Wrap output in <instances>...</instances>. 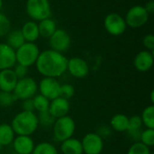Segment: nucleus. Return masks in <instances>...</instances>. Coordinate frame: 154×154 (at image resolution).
Wrapping results in <instances>:
<instances>
[{"mask_svg":"<svg viewBox=\"0 0 154 154\" xmlns=\"http://www.w3.org/2000/svg\"><path fill=\"white\" fill-rule=\"evenodd\" d=\"M68 59L60 52L46 50L40 52L35 62L36 69L43 77L57 79L67 71Z\"/></svg>","mask_w":154,"mask_h":154,"instance_id":"1","label":"nucleus"},{"mask_svg":"<svg viewBox=\"0 0 154 154\" xmlns=\"http://www.w3.org/2000/svg\"><path fill=\"white\" fill-rule=\"evenodd\" d=\"M10 125L16 135L31 136L39 128L38 116L35 112L22 110L14 116Z\"/></svg>","mask_w":154,"mask_h":154,"instance_id":"2","label":"nucleus"},{"mask_svg":"<svg viewBox=\"0 0 154 154\" xmlns=\"http://www.w3.org/2000/svg\"><path fill=\"white\" fill-rule=\"evenodd\" d=\"M53 136L56 141L62 143L63 141L73 137L76 131V123L69 116L57 118L52 125Z\"/></svg>","mask_w":154,"mask_h":154,"instance_id":"3","label":"nucleus"},{"mask_svg":"<svg viewBox=\"0 0 154 154\" xmlns=\"http://www.w3.org/2000/svg\"><path fill=\"white\" fill-rule=\"evenodd\" d=\"M39 54V47L34 42H25L15 51L16 63L29 68L35 64Z\"/></svg>","mask_w":154,"mask_h":154,"instance_id":"4","label":"nucleus"},{"mask_svg":"<svg viewBox=\"0 0 154 154\" xmlns=\"http://www.w3.org/2000/svg\"><path fill=\"white\" fill-rule=\"evenodd\" d=\"M17 100H24L32 98L38 93V83L30 77L18 79L13 91Z\"/></svg>","mask_w":154,"mask_h":154,"instance_id":"5","label":"nucleus"},{"mask_svg":"<svg viewBox=\"0 0 154 154\" xmlns=\"http://www.w3.org/2000/svg\"><path fill=\"white\" fill-rule=\"evenodd\" d=\"M26 12L32 19L42 21L50 18L51 14V4L49 0H27Z\"/></svg>","mask_w":154,"mask_h":154,"instance_id":"6","label":"nucleus"},{"mask_svg":"<svg viewBox=\"0 0 154 154\" xmlns=\"http://www.w3.org/2000/svg\"><path fill=\"white\" fill-rule=\"evenodd\" d=\"M149 19V14L143 5H134L126 13L125 23L132 28L143 26Z\"/></svg>","mask_w":154,"mask_h":154,"instance_id":"7","label":"nucleus"},{"mask_svg":"<svg viewBox=\"0 0 154 154\" xmlns=\"http://www.w3.org/2000/svg\"><path fill=\"white\" fill-rule=\"evenodd\" d=\"M80 141L84 154H101L104 150L103 137L97 133H88Z\"/></svg>","mask_w":154,"mask_h":154,"instance_id":"8","label":"nucleus"},{"mask_svg":"<svg viewBox=\"0 0 154 154\" xmlns=\"http://www.w3.org/2000/svg\"><path fill=\"white\" fill-rule=\"evenodd\" d=\"M60 86L61 84L57 79L43 77L38 84V91L51 101L60 97Z\"/></svg>","mask_w":154,"mask_h":154,"instance_id":"9","label":"nucleus"},{"mask_svg":"<svg viewBox=\"0 0 154 154\" xmlns=\"http://www.w3.org/2000/svg\"><path fill=\"white\" fill-rule=\"evenodd\" d=\"M104 26L106 32L113 36L122 35L126 30L125 18L116 13L108 14L104 21Z\"/></svg>","mask_w":154,"mask_h":154,"instance_id":"10","label":"nucleus"},{"mask_svg":"<svg viewBox=\"0 0 154 154\" xmlns=\"http://www.w3.org/2000/svg\"><path fill=\"white\" fill-rule=\"evenodd\" d=\"M49 44L51 50L58 52L67 51L71 43V39L69 34L62 29H57L55 32L49 38Z\"/></svg>","mask_w":154,"mask_h":154,"instance_id":"11","label":"nucleus"},{"mask_svg":"<svg viewBox=\"0 0 154 154\" xmlns=\"http://www.w3.org/2000/svg\"><path fill=\"white\" fill-rule=\"evenodd\" d=\"M67 70L76 79H84L89 73V67L88 62L79 57H74L68 60Z\"/></svg>","mask_w":154,"mask_h":154,"instance_id":"12","label":"nucleus"},{"mask_svg":"<svg viewBox=\"0 0 154 154\" xmlns=\"http://www.w3.org/2000/svg\"><path fill=\"white\" fill-rule=\"evenodd\" d=\"M69 109H70L69 101L62 97H59L50 101V106L48 111L55 119H57L68 116Z\"/></svg>","mask_w":154,"mask_h":154,"instance_id":"13","label":"nucleus"},{"mask_svg":"<svg viewBox=\"0 0 154 154\" xmlns=\"http://www.w3.org/2000/svg\"><path fill=\"white\" fill-rule=\"evenodd\" d=\"M12 145L15 154H32L35 143L31 136L16 135Z\"/></svg>","mask_w":154,"mask_h":154,"instance_id":"14","label":"nucleus"},{"mask_svg":"<svg viewBox=\"0 0 154 154\" xmlns=\"http://www.w3.org/2000/svg\"><path fill=\"white\" fill-rule=\"evenodd\" d=\"M153 61L154 58L152 52L145 50L137 53L134 60V65L138 71L146 72L152 68Z\"/></svg>","mask_w":154,"mask_h":154,"instance_id":"15","label":"nucleus"},{"mask_svg":"<svg viewBox=\"0 0 154 154\" xmlns=\"http://www.w3.org/2000/svg\"><path fill=\"white\" fill-rule=\"evenodd\" d=\"M15 63V51L6 43H0V70L12 69Z\"/></svg>","mask_w":154,"mask_h":154,"instance_id":"16","label":"nucleus"},{"mask_svg":"<svg viewBox=\"0 0 154 154\" xmlns=\"http://www.w3.org/2000/svg\"><path fill=\"white\" fill-rule=\"evenodd\" d=\"M18 81L12 69L0 70V90L13 92Z\"/></svg>","mask_w":154,"mask_h":154,"instance_id":"17","label":"nucleus"},{"mask_svg":"<svg viewBox=\"0 0 154 154\" xmlns=\"http://www.w3.org/2000/svg\"><path fill=\"white\" fill-rule=\"evenodd\" d=\"M60 152L62 154H84L81 141L71 137L60 143Z\"/></svg>","mask_w":154,"mask_h":154,"instance_id":"18","label":"nucleus"},{"mask_svg":"<svg viewBox=\"0 0 154 154\" xmlns=\"http://www.w3.org/2000/svg\"><path fill=\"white\" fill-rule=\"evenodd\" d=\"M22 34L27 42H34L39 38V30H38V24L33 21L26 22L22 29H21Z\"/></svg>","mask_w":154,"mask_h":154,"instance_id":"19","label":"nucleus"},{"mask_svg":"<svg viewBox=\"0 0 154 154\" xmlns=\"http://www.w3.org/2000/svg\"><path fill=\"white\" fill-rule=\"evenodd\" d=\"M128 121L129 117L124 114H116L110 119L111 128L118 133L126 132L128 129Z\"/></svg>","mask_w":154,"mask_h":154,"instance_id":"20","label":"nucleus"},{"mask_svg":"<svg viewBox=\"0 0 154 154\" xmlns=\"http://www.w3.org/2000/svg\"><path fill=\"white\" fill-rule=\"evenodd\" d=\"M38 30L40 36L42 38H50L57 30L56 23L51 18L43 19L40 21L38 24Z\"/></svg>","mask_w":154,"mask_h":154,"instance_id":"21","label":"nucleus"},{"mask_svg":"<svg viewBox=\"0 0 154 154\" xmlns=\"http://www.w3.org/2000/svg\"><path fill=\"white\" fill-rule=\"evenodd\" d=\"M15 134L11 125L4 123L0 125V144L2 146H8L12 144Z\"/></svg>","mask_w":154,"mask_h":154,"instance_id":"22","label":"nucleus"},{"mask_svg":"<svg viewBox=\"0 0 154 154\" xmlns=\"http://www.w3.org/2000/svg\"><path fill=\"white\" fill-rule=\"evenodd\" d=\"M25 42V40L22 34L21 30H14L9 32L6 37V44L10 46L13 50L16 51Z\"/></svg>","mask_w":154,"mask_h":154,"instance_id":"23","label":"nucleus"},{"mask_svg":"<svg viewBox=\"0 0 154 154\" xmlns=\"http://www.w3.org/2000/svg\"><path fill=\"white\" fill-rule=\"evenodd\" d=\"M141 119L143 122V125L146 128L154 129V106L150 105L146 106L142 112Z\"/></svg>","mask_w":154,"mask_h":154,"instance_id":"24","label":"nucleus"},{"mask_svg":"<svg viewBox=\"0 0 154 154\" xmlns=\"http://www.w3.org/2000/svg\"><path fill=\"white\" fill-rule=\"evenodd\" d=\"M32 101H33L34 111H36L37 113H42L49 110L50 100L45 97L42 96L41 94H37L36 96H34L32 97Z\"/></svg>","mask_w":154,"mask_h":154,"instance_id":"25","label":"nucleus"},{"mask_svg":"<svg viewBox=\"0 0 154 154\" xmlns=\"http://www.w3.org/2000/svg\"><path fill=\"white\" fill-rule=\"evenodd\" d=\"M32 154H59V152L52 143L42 142L34 146Z\"/></svg>","mask_w":154,"mask_h":154,"instance_id":"26","label":"nucleus"},{"mask_svg":"<svg viewBox=\"0 0 154 154\" xmlns=\"http://www.w3.org/2000/svg\"><path fill=\"white\" fill-rule=\"evenodd\" d=\"M139 142L149 148L154 146V129L146 128L141 132Z\"/></svg>","mask_w":154,"mask_h":154,"instance_id":"27","label":"nucleus"},{"mask_svg":"<svg viewBox=\"0 0 154 154\" xmlns=\"http://www.w3.org/2000/svg\"><path fill=\"white\" fill-rule=\"evenodd\" d=\"M38 121H39V126H42L43 128H51L52 127L55 118L50 114L49 111L42 112V113H38Z\"/></svg>","mask_w":154,"mask_h":154,"instance_id":"28","label":"nucleus"},{"mask_svg":"<svg viewBox=\"0 0 154 154\" xmlns=\"http://www.w3.org/2000/svg\"><path fill=\"white\" fill-rule=\"evenodd\" d=\"M16 101H17V98L15 97L13 92H6V91L0 90V106L1 107L12 106Z\"/></svg>","mask_w":154,"mask_h":154,"instance_id":"29","label":"nucleus"},{"mask_svg":"<svg viewBox=\"0 0 154 154\" xmlns=\"http://www.w3.org/2000/svg\"><path fill=\"white\" fill-rule=\"evenodd\" d=\"M151 148L140 142H134L128 149L127 154H152Z\"/></svg>","mask_w":154,"mask_h":154,"instance_id":"30","label":"nucleus"},{"mask_svg":"<svg viewBox=\"0 0 154 154\" xmlns=\"http://www.w3.org/2000/svg\"><path fill=\"white\" fill-rule=\"evenodd\" d=\"M10 28L11 23L9 19L4 14L0 13V37L7 35V33L10 32Z\"/></svg>","mask_w":154,"mask_h":154,"instance_id":"31","label":"nucleus"},{"mask_svg":"<svg viewBox=\"0 0 154 154\" xmlns=\"http://www.w3.org/2000/svg\"><path fill=\"white\" fill-rule=\"evenodd\" d=\"M74 95H75V88L73 85L66 83L60 86V97L69 100Z\"/></svg>","mask_w":154,"mask_h":154,"instance_id":"32","label":"nucleus"},{"mask_svg":"<svg viewBox=\"0 0 154 154\" xmlns=\"http://www.w3.org/2000/svg\"><path fill=\"white\" fill-rule=\"evenodd\" d=\"M14 73L15 74L16 78L18 79H23L25 77H27V74H28V68L25 67V66H23L21 64H18V63H15V65L12 68Z\"/></svg>","mask_w":154,"mask_h":154,"instance_id":"33","label":"nucleus"},{"mask_svg":"<svg viewBox=\"0 0 154 154\" xmlns=\"http://www.w3.org/2000/svg\"><path fill=\"white\" fill-rule=\"evenodd\" d=\"M143 46L147 49V51H152L154 49V36L152 34H147L144 36L143 40Z\"/></svg>","mask_w":154,"mask_h":154,"instance_id":"34","label":"nucleus"},{"mask_svg":"<svg viewBox=\"0 0 154 154\" xmlns=\"http://www.w3.org/2000/svg\"><path fill=\"white\" fill-rule=\"evenodd\" d=\"M21 107L23 111H27V112H35L34 111V106H33V101L32 98L29 99H24L22 100Z\"/></svg>","mask_w":154,"mask_h":154,"instance_id":"35","label":"nucleus"},{"mask_svg":"<svg viewBox=\"0 0 154 154\" xmlns=\"http://www.w3.org/2000/svg\"><path fill=\"white\" fill-rule=\"evenodd\" d=\"M144 8H145V10L147 11V13H148L149 14H152V13L154 12V1L153 0H150V1H148V2L146 3V5H145Z\"/></svg>","mask_w":154,"mask_h":154,"instance_id":"36","label":"nucleus"},{"mask_svg":"<svg viewBox=\"0 0 154 154\" xmlns=\"http://www.w3.org/2000/svg\"><path fill=\"white\" fill-rule=\"evenodd\" d=\"M150 97H151V102H152V105H153V103H154V91L153 90L151 92V96H150Z\"/></svg>","mask_w":154,"mask_h":154,"instance_id":"37","label":"nucleus"},{"mask_svg":"<svg viewBox=\"0 0 154 154\" xmlns=\"http://www.w3.org/2000/svg\"><path fill=\"white\" fill-rule=\"evenodd\" d=\"M2 6H3V0H0V10L2 9Z\"/></svg>","mask_w":154,"mask_h":154,"instance_id":"38","label":"nucleus"},{"mask_svg":"<svg viewBox=\"0 0 154 154\" xmlns=\"http://www.w3.org/2000/svg\"><path fill=\"white\" fill-rule=\"evenodd\" d=\"M2 148H3V146H2V145L0 144V152H1V150H2Z\"/></svg>","mask_w":154,"mask_h":154,"instance_id":"39","label":"nucleus"},{"mask_svg":"<svg viewBox=\"0 0 154 154\" xmlns=\"http://www.w3.org/2000/svg\"><path fill=\"white\" fill-rule=\"evenodd\" d=\"M152 154H153V153H152Z\"/></svg>","mask_w":154,"mask_h":154,"instance_id":"40","label":"nucleus"}]
</instances>
